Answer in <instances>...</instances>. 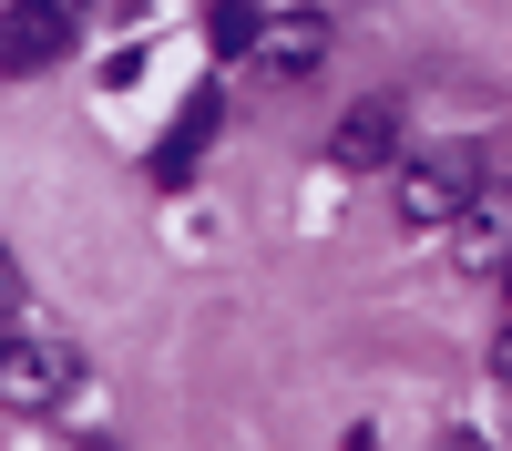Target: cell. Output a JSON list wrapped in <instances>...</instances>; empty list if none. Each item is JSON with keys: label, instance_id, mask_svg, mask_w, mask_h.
I'll list each match as a JSON object with an SVG mask.
<instances>
[{"label": "cell", "instance_id": "cell-1", "mask_svg": "<svg viewBox=\"0 0 512 451\" xmlns=\"http://www.w3.org/2000/svg\"><path fill=\"white\" fill-rule=\"evenodd\" d=\"M472 195H482V154H461V144L400 164V226H451Z\"/></svg>", "mask_w": 512, "mask_h": 451}, {"label": "cell", "instance_id": "cell-2", "mask_svg": "<svg viewBox=\"0 0 512 451\" xmlns=\"http://www.w3.org/2000/svg\"><path fill=\"white\" fill-rule=\"evenodd\" d=\"M62 52H72L62 0H11V11H0V72H52Z\"/></svg>", "mask_w": 512, "mask_h": 451}, {"label": "cell", "instance_id": "cell-3", "mask_svg": "<svg viewBox=\"0 0 512 451\" xmlns=\"http://www.w3.org/2000/svg\"><path fill=\"white\" fill-rule=\"evenodd\" d=\"M328 164L338 175H379V164H400V103L390 93H369L338 113V134H328Z\"/></svg>", "mask_w": 512, "mask_h": 451}, {"label": "cell", "instance_id": "cell-4", "mask_svg": "<svg viewBox=\"0 0 512 451\" xmlns=\"http://www.w3.org/2000/svg\"><path fill=\"white\" fill-rule=\"evenodd\" d=\"M72 390V359L52 339H0V410H52Z\"/></svg>", "mask_w": 512, "mask_h": 451}, {"label": "cell", "instance_id": "cell-5", "mask_svg": "<svg viewBox=\"0 0 512 451\" xmlns=\"http://www.w3.org/2000/svg\"><path fill=\"white\" fill-rule=\"evenodd\" d=\"M451 246H461V267H492V277L512 267V185L502 175H482V195L451 216Z\"/></svg>", "mask_w": 512, "mask_h": 451}, {"label": "cell", "instance_id": "cell-6", "mask_svg": "<svg viewBox=\"0 0 512 451\" xmlns=\"http://www.w3.org/2000/svg\"><path fill=\"white\" fill-rule=\"evenodd\" d=\"M256 52H267V72H318V52H328V21H318V11L267 21V41H256Z\"/></svg>", "mask_w": 512, "mask_h": 451}, {"label": "cell", "instance_id": "cell-7", "mask_svg": "<svg viewBox=\"0 0 512 451\" xmlns=\"http://www.w3.org/2000/svg\"><path fill=\"white\" fill-rule=\"evenodd\" d=\"M205 134H216V103H195L175 134L154 144V185H185V175H195V154H205Z\"/></svg>", "mask_w": 512, "mask_h": 451}, {"label": "cell", "instance_id": "cell-8", "mask_svg": "<svg viewBox=\"0 0 512 451\" xmlns=\"http://www.w3.org/2000/svg\"><path fill=\"white\" fill-rule=\"evenodd\" d=\"M205 41L236 62V52H256V41H267V11H256V0H216V11H205Z\"/></svg>", "mask_w": 512, "mask_h": 451}, {"label": "cell", "instance_id": "cell-9", "mask_svg": "<svg viewBox=\"0 0 512 451\" xmlns=\"http://www.w3.org/2000/svg\"><path fill=\"white\" fill-rule=\"evenodd\" d=\"M21 318V267H11V246H0V328Z\"/></svg>", "mask_w": 512, "mask_h": 451}, {"label": "cell", "instance_id": "cell-10", "mask_svg": "<svg viewBox=\"0 0 512 451\" xmlns=\"http://www.w3.org/2000/svg\"><path fill=\"white\" fill-rule=\"evenodd\" d=\"M492 369H502V380H512V328H502V339H492Z\"/></svg>", "mask_w": 512, "mask_h": 451}, {"label": "cell", "instance_id": "cell-11", "mask_svg": "<svg viewBox=\"0 0 512 451\" xmlns=\"http://www.w3.org/2000/svg\"><path fill=\"white\" fill-rule=\"evenodd\" d=\"M502 287H512V267H502Z\"/></svg>", "mask_w": 512, "mask_h": 451}]
</instances>
